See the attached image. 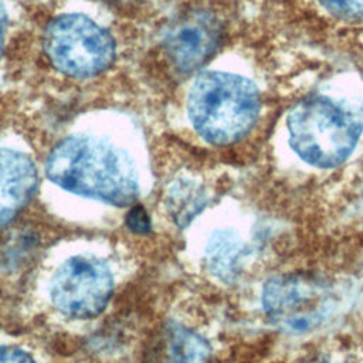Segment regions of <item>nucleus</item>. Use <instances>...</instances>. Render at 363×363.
Here are the masks:
<instances>
[{"mask_svg": "<svg viewBox=\"0 0 363 363\" xmlns=\"http://www.w3.org/2000/svg\"><path fill=\"white\" fill-rule=\"evenodd\" d=\"M172 196V206L174 208V217L189 220L197 211H200L201 206L204 204V193L197 184L186 183L182 186L174 187L170 191Z\"/></svg>", "mask_w": 363, "mask_h": 363, "instance_id": "9b49d317", "label": "nucleus"}, {"mask_svg": "<svg viewBox=\"0 0 363 363\" xmlns=\"http://www.w3.org/2000/svg\"><path fill=\"white\" fill-rule=\"evenodd\" d=\"M261 305L274 328L291 335H305L320 329L335 316L339 294L322 277L285 272L264 284Z\"/></svg>", "mask_w": 363, "mask_h": 363, "instance_id": "20e7f679", "label": "nucleus"}, {"mask_svg": "<svg viewBox=\"0 0 363 363\" xmlns=\"http://www.w3.org/2000/svg\"><path fill=\"white\" fill-rule=\"evenodd\" d=\"M268 99L259 85L242 74L206 71L187 95V116L196 133L213 146H233L264 122Z\"/></svg>", "mask_w": 363, "mask_h": 363, "instance_id": "f257e3e1", "label": "nucleus"}, {"mask_svg": "<svg viewBox=\"0 0 363 363\" xmlns=\"http://www.w3.org/2000/svg\"><path fill=\"white\" fill-rule=\"evenodd\" d=\"M0 363H35L23 349L16 346H0Z\"/></svg>", "mask_w": 363, "mask_h": 363, "instance_id": "ddd939ff", "label": "nucleus"}, {"mask_svg": "<svg viewBox=\"0 0 363 363\" xmlns=\"http://www.w3.org/2000/svg\"><path fill=\"white\" fill-rule=\"evenodd\" d=\"M47 177L61 189L113 206L138 199L136 167L129 155L92 136L61 140L45 163Z\"/></svg>", "mask_w": 363, "mask_h": 363, "instance_id": "f03ea898", "label": "nucleus"}, {"mask_svg": "<svg viewBox=\"0 0 363 363\" xmlns=\"http://www.w3.org/2000/svg\"><path fill=\"white\" fill-rule=\"evenodd\" d=\"M113 292V278L108 265L88 255L67 259L51 281V301L62 315L88 319L99 315Z\"/></svg>", "mask_w": 363, "mask_h": 363, "instance_id": "423d86ee", "label": "nucleus"}, {"mask_svg": "<svg viewBox=\"0 0 363 363\" xmlns=\"http://www.w3.org/2000/svg\"><path fill=\"white\" fill-rule=\"evenodd\" d=\"M312 33L363 47V0H279Z\"/></svg>", "mask_w": 363, "mask_h": 363, "instance_id": "0eeeda50", "label": "nucleus"}, {"mask_svg": "<svg viewBox=\"0 0 363 363\" xmlns=\"http://www.w3.org/2000/svg\"><path fill=\"white\" fill-rule=\"evenodd\" d=\"M128 225L132 231L145 234L150 230V220L146 214V211L140 206H133L128 214Z\"/></svg>", "mask_w": 363, "mask_h": 363, "instance_id": "f8f14e48", "label": "nucleus"}, {"mask_svg": "<svg viewBox=\"0 0 363 363\" xmlns=\"http://www.w3.org/2000/svg\"><path fill=\"white\" fill-rule=\"evenodd\" d=\"M288 143L306 164L328 170L345 163L363 135V104L326 92L298 101L285 116Z\"/></svg>", "mask_w": 363, "mask_h": 363, "instance_id": "7ed1b4c3", "label": "nucleus"}, {"mask_svg": "<svg viewBox=\"0 0 363 363\" xmlns=\"http://www.w3.org/2000/svg\"><path fill=\"white\" fill-rule=\"evenodd\" d=\"M37 184L35 164L26 153L0 149V227L13 221L28 204Z\"/></svg>", "mask_w": 363, "mask_h": 363, "instance_id": "1a4fd4ad", "label": "nucleus"}, {"mask_svg": "<svg viewBox=\"0 0 363 363\" xmlns=\"http://www.w3.org/2000/svg\"><path fill=\"white\" fill-rule=\"evenodd\" d=\"M44 50L54 68L72 78L95 77L115 58L111 34L81 14L55 18L44 34Z\"/></svg>", "mask_w": 363, "mask_h": 363, "instance_id": "39448f33", "label": "nucleus"}, {"mask_svg": "<svg viewBox=\"0 0 363 363\" xmlns=\"http://www.w3.org/2000/svg\"><path fill=\"white\" fill-rule=\"evenodd\" d=\"M248 254L250 251L245 242L231 231L216 233L207 248V257L213 271L224 278L233 277Z\"/></svg>", "mask_w": 363, "mask_h": 363, "instance_id": "9d476101", "label": "nucleus"}, {"mask_svg": "<svg viewBox=\"0 0 363 363\" xmlns=\"http://www.w3.org/2000/svg\"><path fill=\"white\" fill-rule=\"evenodd\" d=\"M221 21L210 11H191L167 33L164 54L180 72L200 68L221 40Z\"/></svg>", "mask_w": 363, "mask_h": 363, "instance_id": "6e6552de", "label": "nucleus"}, {"mask_svg": "<svg viewBox=\"0 0 363 363\" xmlns=\"http://www.w3.org/2000/svg\"><path fill=\"white\" fill-rule=\"evenodd\" d=\"M4 37H6V11H4V6L0 0V54L4 47Z\"/></svg>", "mask_w": 363, "mask_h": 363, "instance_id": "2eb2a0df", "label": "nucleus"}, {"mask_svg": "<svg viewBox=\"0 0 363 363\" xmlns=\"http://www.w3.org/2000/svg\"><path fill=\"white\" fill-rule=\"evenodd\" d=\"M305 363H343L340 357H337L333 353H318L316 356H312Z\"/></svg>", "mask_w": 363, "mask_h": 363, "instance_id": "4468645a", "label": "nucleus"}]
</instances>
